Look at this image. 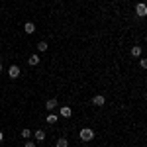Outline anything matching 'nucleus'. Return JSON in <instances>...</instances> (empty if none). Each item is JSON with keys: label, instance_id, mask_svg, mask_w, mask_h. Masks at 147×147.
<instances>
[{"label": "nucleus", "instance_id": "nucleus-3", "mask_svg": "<svg viewBox=\"0 0 147 147\" xmlns=\"http://www.w3.org/2000/svg\"><path fill=\"white\" fill-rule=\"evenodd\" d=\"M136 12H137V16H141V18H143V16L147 14V6L141 2V4H137V6H136Z\"/></svg>", "mask_w": 147, "mask_h": 147}, {"label": "nucleus", "instance_id": "nucleus-1", "mask_svg": "<svg viewBox=\"0 0 147 147\" xmlns=\"http://www.w3.org/2000/svg\"><path fill=\"white\" fill-rule=\"evenodd\" d=\"M80 139H82V141H90V139H94V131H92L90 127L80 129Z\"/></svg>", "mask_w": 147, "mask_h": 147}, {"label": "nucleus", "instance_id": "nucleus-13", "mask_svg": "<svg viewBox=\"0 0 147 147\" xmlns=\"http://www.w3.org/2000/svg\"><path fill=\"white\" fill-rule=\"evenodd\" d=\"M55 122H57V116L49 114V116H47V124H55Z\"/></svg>", "mask_w": 147, "mask_h": 147}, {"label": "nucleus", "instance_id": "nucleus-15", "mask_svg": "<svg viewBox=\"0 0 147 147\" xmlns=\"http://www.w3.org/2000/svg\"><path fill=\"white\" fill-rule=\"evenodd\" d=\"M26 147H35L34 141H26Z\"/></svg>", "mask_w": 147, "mask_h": 147}, {"label": "nucleus", "instance_id": "nucleus-2", "mask_svg": "<svg viewBox=\"0 0 147 147\" xmlns=\"http://www.w3.org/2000/svg\"><path fill=\"white\" fill-rule=\"evenodd\" d=\"M8 75H10V79H18V77H20V67L12 65V67H10V71H8Z\"/></svg>", "mask_w": 147, "mask_h": 147}, {"label": "nucleus", "instance_id": "nucleus-10", "mask_svg": "<svg viewBox=\"0 0 147 147\" xmlns=\"http://www.w3.org/2000/svg\"><path fill=\"white\" fill-rule=\"evenodd\" d=\"M28 63H30V65H37V63H39V55H32L28 59Z\"/></svg>", "mask_w": 147, "mask_h": 147}, {"label": "nucleus", "instance_id": "nucleus-16", "mask_svg": "<svg viewBox=\"0 0 147 147\" xmlns=\"http://www.w3.org/2000/svg\"><path fill=\"white\" fill-rule=\"evenodd\" d=\"M2 139H4V134H2V131H0V141H2Z\"/></svg>", "mask_w": 147, "mask_h": 147}, {"label": "nucleus", "instance_id": "nucleus-11", "mask_svg": "<svg viewBox=\"0 0 147 147\" xmlns=\"http://www.w3.org/2000/svg\"><path fill=\"white\" fill-rule=\"evenodd\" d=\"M69 143H67V139H65V137H59V139H57V147H67Z\"/></svg>", "mask_w": 147, "mask_h": 147}, {"label": "nucleus", "instance_id": "nucleus-5", "mask_svg": "<svg viewBox=\"0 0 147 147\" xmlns=\"http://www.w3.org/2000/svg\"><path fill=\"white\" fill-rule=\"evenodd\" d=\"M94 106H104V102H106V98L102 96V94H98V96H94Z\"/></svg>", "mask_w": 147, "mask_h": 147}, {"label": "nucleus", "instance_id": "nucleus-6", "mask_svg": "<svg viewBox=\"0 0 147 147\" xmlns=\"http://www.w3.org/2000/svg\"><path fill=\"white\" fill-rule=\"evenodd\" d=\"M24 30H26V34H34V32H35V26H34L32 22H26Z\"/></svg>", "mask_w": 147, "mask_h": 147}, {"label": "nucleus", "instance_id": "nucleus-4", "mask_svg": "<svg viewBox=\"0 0 147 147\" xmlns=\"http://www.w3.org/2000/svg\"><path fill=\"white\" fill-rule=\"evenodd\" d=\"M45 108H47V110H55V108H57V98H49L47 104H45Z\"/></svg>", "mask_w": 147, "mask_h": 147}, {"label": "nucleus", "instance_id": "nucleus-7", "mask_svg": "<svg viewBox=\"0 0 147 147\" xmlns=\"http://www.w3.org/2000/svg\"><path fill=\"white\" fill-rule=\"evenodd\" d=\"M34 136H35V139H37L39 143H41V141H45V131H41V129H37Z\"/></svg>", "mask_w": 147, "mask_h": 147}, {"label": "nucleus", "instance_id": "nucleus-9", "mask_svg": "<svg viewBox=\"0 0 147 147\" xmlns=\"http://www.w3.org/2000/svg\"><path fill=\"white\" fill-rule=\"evenodd\" d=\"M131 55H134V57H139V55H141V47H139V45H134V47H131Z\"/></svg>", "mask_w": 147, "mask_h": 147}, {"label": "nucleus", "instance_id": "nucleus-17", "mask_svg": "<svg viewBox=\"0 0 147 147\" xmlns=\"http://www.w3.org/2000/svg\"><path fill=\"white\" fill-rule=\"evenodd\" d=\"M0 71H2V65H0Z\"/></svg>", "mask_w": 147, "mask_h": 147}, {"label": "nucleus", "instance_id": "nucleus-12", "mask_svg": "<svg viewBox=\"0 0 147 147\" xmlns=\"http://www.w3.org/2000/svg\"><path fill=\"white\" fill-rule=\"evenodd\" d=\"M45 49H47L45 41H39V43H37V51H45Z\"/></svg>", "mask_w": 147, "mask_h": 147}, {"label": "nucleus", "instance_id": "nucleus-8", "mask_svg": "<svg viewBox=\"0 0 147 147\" xmlns=\"http://www.w3.org/2000/svg\"><path fill=\"white\" fill-rule=\"evenodd\" d=\"M71 114H73V110H71L69 106H63V108H61V116H63V118H69Z\"/></svg>", "mask_w": 147, "mask_h": 147}, {"label": "nucleus", "instance_id": "nucleus-14", "mask_svg": "<svg viewBox=\"0 0 147 147\" xmlns=\"http://www.w3.org/2000/svg\"><path fill=\"white\" fill-rule=\"evenodd\" d=\"M30 136H32V131H30L28 127H26V129H22V137H26V139H28Z\"/></svg>", "mask_w": 147, "mask_h": 147}]
</instances>
